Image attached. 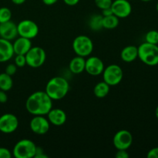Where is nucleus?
<instances>
[{
    "mask_svg": "<svg viewBox=\"0 0 158 158\" xmlns=\"http://www.w3.org/2000/svg\"><path fill=\"white\" fill-rule=\"evenodd\" d=\"M42 1L46 6H52V5L56 4L59 0H42Z\"/></svg>",
    "mask_w": 158,
    "mask_h": 158,
    "instance_id": "nucleus-36",
    "label": "nucleus"
},
{
    "mask_svg": "<svg viewBox=\"0 0 158 158\" xmlns=\"http://www.w3.org/2000/svg\"><path fill=\"white\" fill-rule=\"evenodd\" d=\"M110 86L105 83L104 81H101L97 83L94 88V94L97 98H104L109 94Z\"/></svg>",
    "mask_w": 158,
    "mask_h": 158,
    "instance_id": "nucleus-20",
    "label": "nucleus"
},
{
    "mask_svg": "<svg viewBox=\"0 0 158 158\" xmlns=\"http://www.w3.org/2000/svg\"><path fill=\"white\" fill-rule=\"evenodd\" d=\"M29 127L32 132L37 135H44L50 128V123L48 119L42 115H35L29 122Z\"/></svg>",
    "mask_w": 158,
    "mask_h": 158,
    "instance_id": "nucleus-10",
    "label": "nucleus"
},
{
    "mask_svg": "<svg viewBox=\"0 0 158 158\" xmlns=\"http://www.w3.org/2000/svg\"><path fill=\"white\" fill-rule=\"evenodd\" d=\"M133 143V136L127 130L117 131L113 138V144L117 150H128Z\"/></svg>",
    "mask_w": 158,
    "mask_h": 158,
    "instance_id": "nucleus-9",
    "label": "nucleus"
},
{
    "mask_svg": "<svg viewBox=\"0 0 158 158\" xmlns=\"http://www.w3.org/2000/svg\"><path fill=\"white\" fill-rule=\"evenodd\" d=\"M17 66L15 63H10V64L8 65L6 67V70H5V73L7 74H9V76H13L14 74L16 73L17 70Z\"/></svg>",
    "mask_w": 158,
    "mask_h": 158,
    "instance_id": "nucleus-28",
    "label": "nucleus"
},
{
    "mask_svg": "<svg viewBox=\"0 0 158 158\" xmlns=\"http://www.w3.org/2000/svg\"><path fill=\"white\" fill-rule=\"evenodd\" d=\"M95 5L100 9H104L106 8H110L112 5V0H94Z\"/></svg>",
    "mask_w": 158,
    "mask_h": 158,
    "instance_id": "nucleus-26",
    "label": "nucleus"
},
{
    "mask_svg": "<svg viewBox=\"0 0 158 158\" xmlns=\"http://www.w3.org/2000/svg\"><path fill=\"white\" fill-rule=\"evenodd\" d=\"M155 115H156V117H157V119L158 120V106H157V108H156V110H155Z\"/></svg>",
    "mask_w": 158,
    "mask_h": 158,
    "instance_id": "nucleus-38",
    "label": "nucleus"
},
{
    "mask_svg": "<svg viewBox=\"0 0 158 158\" xmlns=\"http://www.w3.org/2000/svg\"><path fill=\"white\" fill-rule=\"evenodd\" d=\"M13 46L11 41L0 38V63L9 61L14 56Z\"/></svg>",
    "mask_w": 158,
    "mask_h": 158,
    "instance_id": "nucleus-17",
    "label": "nucleus"
},
{
    "mask_svg": "<svg viewBox=\"0 0 158 158\" xmlns=\"http://www.w3.org/2000/svg\"><path fill=\"white\" fill-rule=\"evenodd\" d=\"M26 65L32 68H39L44 64L46 53L44 49L40 46H32L25 55Z\"/></svg>",
    "mask_w": 158,
    "mask_h": 158,
    "instance_id": "nucleus-7",
    "label": "nucleus"
},
{
    "mask_svg": "<svg viewBox=\"0 0 158 158\" xmlns=\"http://www.w3.org/2000/svg\"><path fill=\"white\" fill-rule=\"evenodd\" d=\"M85 63H86L85 57L77 56L73 57L69 62V70L73 74L82 73L85 71Z\"/></svg>",
    "mask_w": 158,
    "mask_h": 158,
    "instance_id": "nucleus-19",
    "label": "nucleus"
},
{
    "mask_svg": "<svg viewBox=\"0 0 158 158\" xmlns=\"http://www.w3.org/2000/svg\"><path fill=\"white\" fill-rule=\"evenodd\" d=\"M138 58L144 64L150 66L158 65V46L147 42L138 46Z\"/></svg>",
    "mask_w": 158,
    "mask_h": 158,
    "instance_id": "nucleus-3",
    "label": "nucleus"
},
{
    "mask_svg": "<svg viewBox=\"0 0 158 158\" xmlns=\"http://www.w3.org/2000/svg\"><path fill=\"white\" fill-rule=\"evenodd\" d=\"M69 90V84L66 78L54 77L46 83L45 92L52 100H60L67 95Z\"/></svg>",
    "mask_w": 158,
    "mask_h": 158,
    "instance_id": "nucleus-2",
    "label": "nucleus"
},
{
    "mask_svg": "<svg viewBox=\"0 0 158 158\" xmlns=\"http://www.w3.org/2000/svg\"><path fill=\"white\" fill-rule=\"evenodd\" d=\"M17 31L19 36L32 40L38 35L39 26L32 20L24 19L17 24Z\"/></svg>",
    "mask_w": 158,
    "mask_h": 158,
    "instance_id": "nucleus-8",
    "label": "nucleus"
},
{
    "mask_svg": "<svg viewBox=\"0 0 158 158\" xmlns=\"http://www.w3.org/2000/svg\"><path fill=\"white\" fill-rule=\"evenodd\" d=\"M115 157L117 158H128L130 155L127 152V150H117Z\"/></svg>",
    "mask_w": 158,
    "mask_h": 158,
    "instance_id": "nucleus-30",
    "label": "nucleus"
},
{
    "mask_svg": "<svg viewBox=\"0 0 158 158\" xmlns=\"http://www.w3.org/2000/svg\"><path fill=\"white\" fill-rule=\"evenodd\" d=\"M104 63L103 60L97 56H89L86 60L85 71L91 76H99L102 74L104 69Z\"/></svg>",
    "mask_w": 158,
    "mask_h": 158,
    "instance_id": "nucleus-13",
    "label": "nucleus"
},
{
    "mask_svg": "<svg viewBox=\"0 0 158 158\" xmlns=\"http://www.w3.org/2000/svg\"><path fill=\"white\" fill-rule=\"evenodd\" d=\"M47 119L50 124L54 126H62L66 122V114L64 110L60 108L52 107L47 114Z\"/></svg>",
    "mask_w": 158,
    "mask_h": 158,
    "instance_id": "nucleus-15",
    "label": "nucleus"
},
{
    "mask_svg": "<svg viewBox=\"0 0 158 158\" xmlns=\"http://www.w3.org/2000/svg\"><path fill=\"white\" fill-rule=\"evenodd\" d=\"M148 158H158V147L150 150L147 154Z\"/></svg>",
    "mask_w": 158,
    "mask_h": 158,
    "instance_id": "nucleus-31",
    "label": "nucleus"
},
{
    "mask_svg": "<svg viewBox=\"0 0 158 158\" xmlns=\"http://www.w3.org/2000/svg\"><path fill=\"white\" fill-rule=\"evenodd\" d=\"M12 19V12L7 7L0 8V23H6Z\"/></svg>",
    "mask_w": 158,
    "mask_h": 158,
    "instance_id": "nucleus-25",
    "label": "nucleus"
},
{
    "mask_svg": "<svg viewBox=\"0 0 158 158\" xmlns=\"http://www.w3.org/2000/svg\"><path fill=\"white\" fill-rule=\"evenodd\" d=\"M12 86L13 80L12 79V76H9L6 73H0V89L7 92L12 89Z\"/></svg>",
    "mask_w": 158,
    "mask_h": 158,
    "instance_id": "nucleus-22",
    "label": "nucleus"
},
{
    "mask_svg": "<svg viewBox=\"0 0 158 158\" xmlns=\"http://www.w3.org/2000/svg\"><path fill=\"white\" fill-rule=\"evenodd\" d=\"M11 1H12V3H14L15 5H18V6H19V5L23 4L26 0H11Z\"/></svg>",
    "mask_w": 158,
    "mask_h": 158,
    "instance_id": "nucleus-37",
    "label": "nucleus"
},
{
    "mask_svg": "<svg viewBox=\"0 0 158 158\" xmlns=\"http://www.w3.org/2000/svg\"><path fill=\"white\" fill-rule=\"evenodd\" d=\"M102 74L103 81L110 86L118 85L122 81L123 77V69L117 64H111L105 67Z\"/></svg>",
    "mask_w": 158,
    "mask_h": 158,
    "instance_id": "nucleus-6",
    "label": "nucleus"
},
{
    "mask_svg": "<svg viewBox=\"0 0 158 158\" xmlns=\"http://www.w3.org/2000/svg\"><path fill=\"white\" fill-rule=\"evenodd\" d=\"M89 28L94 31H100L103 27V15L101 14H94L89 18Z\"/></svg>",
    "mask_w": 158,
    "mask_h": 158,
    "instance_id": "nucleus-21",
    "label": "nucleus"
},
{
    "mask_svg": "<svg viewBox=\"0 0 158 158\" xmlns=\"http://www.w3.org/2000/svg\"><path fill=\"white\" fill-rule=\"evenodd\" d=\"M114 15L119 19L127 18L132 12V6L128 0H115L110 6Z\"/></svg>",
    "mask_w": 158,
    "mask_h": 158,
    "instance_id": "nucleus-12",
    "label": "nucleus"
},
{
    "mask_svg": "<svg viewBox=\"0 0 158 158\" xmlns=\"http://www.w3.org/2000/svg\"><path fill=\"white\" fill-rule=\"evenodd\" d=\"M37 146L32 140L22 139L12 149V156L15 158H33L36 154Z\"/></svg>",
    "mask_w": 158,
    "mask_h": 158,
    "instance_id": "nucleus-4",
    "label": "nucleus"
},
{
    "mask_svg": "<svg viewBox=\"0 0 158 158\" xmlns=\"http://www.w3.org/2000/svg\"><path fill=\"white\" fill-rule=\"evenodd\" d=\"M12 154L6 148H0V158H11Z\"/></svg>",
    "mask_w": 158,
    "mask_h": 158,
    "instance_id": "nucleus-29",
    "label": "nucleus"
},
{
    "mask_svg": "<svg viewBox=\"0 0 158 158\" xmlns=\"http://www.w3.org/2000/svg\"><path fill=\"white\" fill-rule=\"evenodd\" d=\"M140 1L144 2H151V1H152V0H140Z\"/></svg>",
    "mask_w": 158,
    "mask_h": 158,
    "instance_id": "nucleus-39",
    "label": "nucleus"
},
{
    "mask_svg": "<svg viewBox=\"0 0 158 158\" xmlns=\"http://www.w3.org/2000/svg\"><path fill=\"white\" fill-rule=\"evenodd\" d=\"M145 42L151 44H158V31L157 30H150L145 35Z\"/></svg>",
    "mask_w": 158,
    "mask_h": 158,
    "instance_id": "nucleus-24",
    "label": "nucleus"
},
{
    "mask_svg": "<svg viewBox=\"0 0 158 158\" xmlns=\"http://www.w3.org/2000/svg\"><path fill=\"white\" fill-rule=\"evenodd\" d=\"M8 100V96L6 92L4 90L0 89V103H6Z\"/></svg>",
    "mask_w": 158,
    "mask_h": 158,
    "instance_id": "nucleus-32",
    "label": "nucleus"
},
{
    "mask_svg": "<svg viewBox=\"0 0 158 158\" xmlns=\"http://www.w3.org/2000/svg\"><path fill=\"white\" fill-rule=\"evenodd\" d=\"M52 108V100L45 91H35L28 97L26 109L32 115L46 116Z\"/></svg>",
    "mask_w": 158,
    "mask_h": 158,
    "instance_id": "nucleus-1",
    "label": "nucleus"
},
{
    "mask_svg": "<svg viewBox=\"0 0 158 158\" xmlns=\"http://www.w3.org/2000/svg\"><path fill=\"white\" fill-rule=\"evenodd\" d=\"M113 11L112 9H111V8H106V9H102V13L101 15H103V16H108V15H113Z\"/></svg>",
    "mask_w": 158,
    "mask_h": 158,
    "instance_id": "nucleus-34",
    "label": "nucleus"
},
{
    "mask_svg": "<svg viewBox=\"0 0 158 158\" xmlns=\"http://www.w3.org/2000/svg\"><path fill=\"white\" fill-rule=\"evenodd\" d=\"M19 127V120L12 114H5L0 117V131L4 134H12Z\"/></svg>",
    "mask_w": 158,
    "mask_h": 158,
    "instance_id": "nucleus-11",
    "label": "nucleus"
},
{
    "mask_svg": "<svg viewBox=\"0 0 158 158\" xmlns=\"http://www.w3.org/2000/svg\"><path fill=\"white\" fill-rule=\"evenodd\" d=\"M12 46L14 53L15 55H26V52L31 49L32 45L31 40L19 36L14 40Z\"/></svg>",
    "mask_w": 158,
    "mask_h": 158,
    "instance_id": "nucleus-16",
    "label": "nucleus"
},
{
    "mask_svg": "<svg viewBox=\"0 0 158 158\" xmlns=\"http://www.w3.org/2000/svg\"><path fill=\"white\" fill-rule=\"evenodd\" d=\"M156 10H157V12H158V2H157V5H156Z\"/></svg>",
    "mask_w": 158,
    "mask_h": 158,
    "instance_id": "nucleus-40",
    "label": "nucleus"
},
{
    "mask_svg": "<svg viewBox=\"0 0 158 158\" xmlns=\"http://www.w3.org/2000/svg\"><path fill=\"white\" fill-rule=\"evenodd\" d=\"M35 158H47L48 157L44 154L43 149H41V148H37L36 154H35Z\"/></svg>",
    "mask_w": 158,
    "mask_h": 158,
    "instance_id": "nucleus-33",
    "label": "nucleus"
},
{
    "mask_svg": "<svg viewBox=\"0 0 158 158\" xmlns=\"http://www.w3.org/2000/svg\"><path fill=\"white\" fill-rule=\"evenodd\" d=\"M15 64L16 65L17 67H24L26 65V60L25 55H16L15 57Z\"/></svg>",
    "mask_w": 158,
    "mask_h": 158,
    "instance_id": "nucleus-27",
    "label": "nucleus"
},
{
    "mask_svg": "<svg viewBox=\"0 0 158 158\" xmlns=\"http://www.w3.org/2000/svg\"><path fill=\"white\" fill-rule=\"evenodd\" d=\"M119 25V18L115 15L103 16V27L106 29H114Z\"/></svg>",
    "mask_w": 158,
    "mask_h": 158,
    "instance_id": "nucleus-23",
    "label": "nucleus"
},
{
    "mask_svg": "<svg viewBox=\"0 0 158 158\" xmlns=\"http://www.w3.org/2000/svg\"><path fill=\"white\" fill-rule=\"evenodd\" d=\"M63 1L64 2L65 4L67 5V6H73L78 4L79 2H80V0H63Z\"/></svg>",
    "mask_w": 158,
    "mask_h": 158,
    "instance_id": "nucleus-35",
    "label": "nucleus"
},
{
    "mask_svg": "<svg viewBox=\"0 0 158 158\" xmlns=\"http://www.w3.org/2000/svg\"><path fill=\"white\" fill-rule=\"evenodd\" d=\"M128 1H131V0H128Z\"/></svg>",
    "mask_w": 158,
    "mask_h": 158,
    "instance_id": "nucleus-41",
    "label": "nucleus"
},
{
    "mask_svg": "<svg viewBox=\"0 0 158 158\" xmlns=\"http://www.w3.org/2000/svg\"><path fill=\"white\" fill-rule=\"evenodd\" d=\"M73 49L77 56L87 57L94 50V43L89 36L80 35L73 41Z\"/></svg>",
    "mask_w": 158,
    "mask_h": 158,
    "instance_id": "nucleus-5",
    "label": "nucleus"
},
{
    "mask_svg": "<svg viewBox=\"0 0 158 158\" xmlns=\"http://www.w3.org/2000/svg\"><path fill=\"white\" fill-rule=\"evenodd\" d=\"M120 57L125 63H132L138 58V48L134 45L127 46L122 49Z\"/></svg>",
    "mask_w": 158,
    "mask_h": 158,
    "instance_id": "nucleus-18",
    "label": "nucleus"
},
{
    "mask_svg": "<svg viewBox=\"0 0 158 158\" xmlns=\"http://www.w3.org/2000/svg\"><path fill=\"white\" fill-rule=\"evenodd\" d=\"M18 35L17 25L12 20L0 23V38L12 41Z\"/></svg>",
    "mask_w": 158,
    "mask_h": 158,
    "instance_id": "nucleus-14",
    "label": "nucleus"
}]
</instances>
